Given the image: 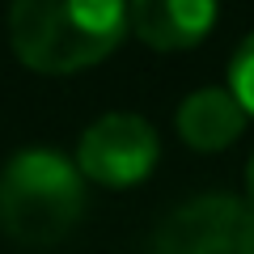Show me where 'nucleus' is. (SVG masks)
I'll return each mask as SVG.
<instances>
[{
	"label": "nucleus",
	"mask_w": 254,
	"mask_h": 254,
	"mask_svg": "<svg viewBox=\"0 0 254 254\" xmlns=\"http://www.w3.org/2000/svg\"><path fill=\"white\" fill-rule=\"evenodd\" d=\"M127 34V0H13L9 43L34 72L68 76L102 64Z\"/></svg>",
	"instance_id": "nucleus-1"
},
{
	"label": "nucleus",
	"mask_w": 254,
	"mask_h": 254,
	"mask_svg": "<svg viewBox=\"0 0 254 254\" xmlns=\"http://www.w3.org/2000/svg\"><path fill=\"white\" fill-rule=\"evenodd\" d=\"M85 178L60 148H21L0 170V229L13 242L51 246L76 229Z\"/></svg>",
	"instance_id": "nucleus-2"
},
{
	"label": "nucleus",
	"mask_w": 254,
	"mask_h": 254,
	"mask_svg": "<svg viewBox=\"0 0 254 254\" xmlns=\"http://www.w3.org/2000/svg\"><path fill=\"white\" fill-rule=\"evenodd\" d=\"M157 153H161V144H157L153 123H144L140 115H127V110H115L85 127L81 144H76V170H81V178L106 190H127L153 174Z\"/></svg>",
	"instance_id": "nucleus-3"
},
{
	"label": "nucleus",
	"mask_w": 254,
	"mask_h": 254,
	"mask_svg": "<svg viewBox=\"0 0 254 254\" xmlns=\"http://www.w3.org/2000/svg\"><path fill=\"white\" fill-rule=\"evenodd\" d=\"M153 254H254V212L229 195H203L161 220Z\"/></svg>",
	"instance_id": "nucleus-4"
},
{
	"label": "nucleus",
	"mask_w": 254,
	"mask_h": 254,
	"mask_svg": "<svg viewBox=\"0 0 254 254\" xmlns=\"http://www.w3.org/2000/svg\"><path fill=\"white\" fill-rule=\"evenodd\" d=\"M216 26V0H127V30L153 51H190Z\"/></svg>",
	"instance_id": "nucleus-5"
},
{
	"label": "nucleus",
	"mask_w": 254,
	"mask_h": 254,
	"mask_svg": "<svg viewBox=\"0 0 254 254\" xmlns=\"http://www.w3.org/2000/svg\"><path fill=\"white\" fill-rule=\"evenodd\" d=\"M174 127L187 148L195 153H220L246 131V110L229 89H195L174 115Z\"/></svg>",
	"instance_id": "nucleus-6"
},
{
	"label": "nucleus",
	"mask_w": 254,
	"mask_h": 254,
	"mask_svg": "<svg viewBox=\"0 0 254 254\" xmlns=\"http://www.w3.org/2000/svg\"><path fill=\"white\" fill-rule=\"evenodd\" d=\"M229 93L246 110V119H254V34H246L229 60Z\"/></svg>",
	"instance_id": "nucleus-7"
},
{
	"label": "nucleus",
	"mask_w": 254,
	"mask_h": 254,
	"mask_svg": "<svg viewBox=\"0 0 254 254\" xmlns=\"http://www.w3.org/2000/svg\"><path fill=\"white\" fill-rule=\"evenodd\" d=\"M246 195H250V212H254V157L246 165Z\"/></svg>",
	"instance_id": "nucleus-8"
}]
</instances>
